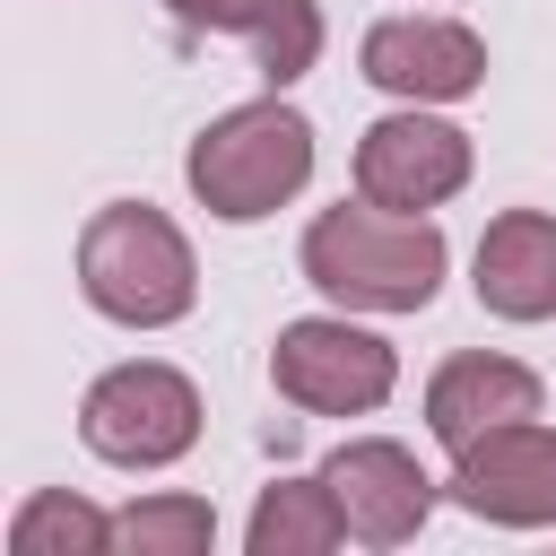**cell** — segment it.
Here are the masks:
<instances>
[{
	"mask_svg": "<svg viewBox=\"0 0 556 556\" xmlns=\"http://www.w3.org/2000/svg\"><path fill=\"white\" fill-rule=\"evenodd\" d=\"M304 278L339 304V313H426L443 269H452V243L434 217L417 208H382V200H339L304 226Z\"/></svg>",
	"mask_w": 556,
	"mask_h": 556,
	"instance_id": "cell-1",
	"label": "cell"
},
{
	"mask_svg": "<svg viewBox=\"0 0 556 556\" xmlns=\"http://www.w3.org/2000/svg\"><path fill=\"white\" fill-rule=\"evenodd\" d=\"M182 182H191V200H200L208 217H226V226L278 217V208L313 182V122L287 104V87H269V96L217 113V122L191 139Z\"/></svg>",
	"mask_w": 556,
	"mask_h": 556,
	"instance_id": "cell-2",
	"label": "cell"
},
{
	"mask_svg": "<svg viewBox=\"0 0 556 556\" xmlns=\"http://www.w3.org/2000/svg\"><path fill=\"white\" fill-rule=\"evenodd\" d=\"M78 295L122 330H165L200 304V261L182 226L148 200H104L78 226Z\"/></svg>",
	"mask_w": 556,
	"mask_h": 556,
	"instance_id": "cell-3",
	"label": "cell"
},
{
	"mask_svg": "<svg viewBox=\"0 0 556 556\" xmlns=\"http://www.w3.org/2000/svg\"><path fill=\"white\" fill-rule=\"evenodd\" d=\"M78 443L113 469H174L191 443H200V391L191 374L156 365V356H130L113 374L87 382L78 400Z\"/></svg>",
	"mask_w": 556,
	"mask_h": 556,
	"instance_id": "cell-4",
	"label": "cell"
},
{
	"mask_svg": "<svg viewBox=\"0 0 556 556\" xmlns=\"http://www.w3.org/2000/svg\"><path fill=\"white\" fill-rule=\"evenodd\" d=\"M269 382L313 417H365L400 391V348L348 313H304L269 339Z\"/></svg>",
	"mask_w": 556,
	"mask_h": 556,
	"instance_id": "cell-5",
	"label": "cell"
},
{
	"mask_svg": "<svg viewBox=\"0 0 556 556\" xmlns=\"http://www.w3.org/2000/svg\"><path fill=\"white\" fill-rule=\"evenodd\" d=\"M469 165H478L469 130L443 122V113H426V104H400V113H382L356 139V191L382 200V208H417V217H434L469 182Z\"/></svg>",
	"mask_w": 556,
	"mask_h": 556,
	"instance_id": "cell-6",
	"label": "cell"
},
{
	"mask_svg": "<svg viewBox=\"0 0 556 556\" xmlns=\"http://www.w3.org/2000/svg\"><path fill=\"white\" fill-rule=\"evenodd\" d=\"M452 504L495 530H556V426L513 417L452 452Z\"/></svg>",
	"mask_w": 556,
	"mask_h": 556,
	"instance_id": "cell-7",
	"label": "cell"
},
{
	"mask_svg": "<svg viewBox=\"0 0 556 556\" xmlns=\"http://www.w3.org/2000/svg\"><path fill=\"white\" fill-rule=\"evenodd\" d=\"M356 70L400 104H460L486 87V43L460 17H382V26H365Z\"/></svg>",
	"mask_w": 556,
	"mask_h": 556,
	"instance_id": "cell-8",
	"label": "cell"
},
{
	"mask_svg": "<svg viewBox=\"0 0 556 556\" xmlns=\"http://www.w3.org/2000/svg\"><path fill=\"white\" fill-rule=\"evenodd\" d=\"M321 478L339 486L348 530H356L365 547H408V539L426 530V513H434V478H426L417 452L391 443V434H348V443L321 460Z\"/></svg>",
	"mask_w": 556,
	"mask_h": 556,
	"instance_id": "cell-9",
	"label": "cell"
},
{
	"mask_svg": "<svg viewBox=\"0 0 556 556\" xmlns=\"http://www.w3.org/2000/svg\"><path fill=\"white\" fill-rule=\"evenodd\" d=\"M513 417H539V374L521 356H495V348H460L434 365L426 382V434L443 452L478 443L486 426H513Z\"/></svg>",
	"mask_w": 556,
	"mask_h": 556,
	"instance_id": "cell-10",
	"label": "cell"
},
{
	"mask_svg": "<svg viewBox=\"0 0 556 556\" xmlns=\"http://www.w3.org/2000/svg\"><path fill=\"white\" fill-rule=\"evenodd\" d=\"M469 287L495 321H556V217L547 208L486 217V235L469 252Z\"/></svg>",
	"mask_w": 556,
	"mask_h": 556,
	"instance_id": "cell-11",
	"label": "cell"
},
{
	"mask_svg": "<svg viewBox=\"0 0 556 556\" xmlns=\"http://www.w3.org/2000/svg\"><path fill=\"white\" fill-rule=\"evenodd\" d=\"M191 35H243L269 87H295L321 61V0H165Z\"/></svg>",
	"mask_w": 556,
	"mask_h": 556,
	"instance_id": "cell-12",
	"label": "cell"
},
{
	"mask_svg": "<svg viewBox=\"0 0 556 556\" xmlns=\"http://www.w3.org/2000/svg\"><path fill=\"white\" fill-rule=\"evenodd\" d=\"M348 539L356 530H348V504H339L330 478H278V486H261V504L243 521L252 556H330Z\"/></svg>",
	"mask_w": 556,
	"mask_h": 556,
	"instance_id": "cell-13",
	"label": "cell"
},
{
	"mask_svg": "<svg viewBox=\"0 0 556 556\" xmlns=\"http://www.w3.org/2000/svg\"><path fill=\"white\" fill-rule=\"evenodd\" d=\"M9 556H113V513L70 486H35L9 513Z\"/></svg>",
	"mask_w": 556,
	"mask_h": 556,
	"instance_id": "cell-14",
	"label": "cell"
},
{
	"mask_svg": "<svg viewBox=\"0 0 556 556\" xmlns=\"http://www.w3.org/2000/svg\"><path fill=\"white\" fill-rule=\"evenodd\" d=\"M208 539H217L208 495H139L113 513V547L130 556H208Z\"/></svg>",
	"mask_w": 556,
	"mask_h": 556,
	"instance_id": "cell-15",
	"label": "cell"
}]
</instances>
